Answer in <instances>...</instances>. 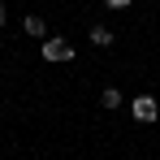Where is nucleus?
Segmentation results:
<instances>
[{
    "label": "nucleus",
    "instance_id": "nucleus-6",
    "mask_svg": "<svg viewBox=\"0 0 160 160\" xmlns=\"http://www.w3.org/2000/svg\"><path fill=\"white\" fill-rule=\"evenodd\" d=\"M108 9H126V4H130V0H104Z\"/></svg>",
    "mask_w": 160,
    "mask_h": 160
},
{
    "label": "nucleus",
    "instance_id": "nucleus-7",
    "mask_svg": "<svg viewBox=\"0 0 160 160\" xmlns=\"http://www.w3.org/2000/svg\"><path fill=\"white\" fill-rule=\"evenodd\" d=\"M4 22H9V9H4V4H0V26H4Z\"/></svg>",
    "mask_w": 160,
    "mask_h": 160
},
{
    "label": "nucleus",
    "instance_id": "nucleus-5",
    "mask_svg": "<svg viewBox=\"0 0 160 160\" xmlns=\"http://www.w3.org/2000/svg\"><path fill=\"white\" fill-rule=\"evenodd\" d=\"M22 26H26V35H43V18H35V13H30Z\"/></svg>",
    "mask_w": 160,
    "mask_h": 160
},
{
    "label": "nucleus",
    "instance_id": "nucleus-2",
    "mask_svg": "<svg viewBox=\"0 0 160 160\" xmlns=\"http://www.w3.org/2000/svg\"><path fill=\"white\" fill-rule=\"evenodd\" d=\"M134 117H138V121H156L160 117L156 100H152V95H138V100H134Z\"/></svg>",
    "mask_w": 160,
    "mask_h": 160
},
{
    "label": "nucleus",
    "instance_id": "nucleus-3",
    "mask_svg": "<svg viewBox=\"0 0 160 160\" xmlns=\"http://www.w3.org/2000/svg\"><path fill=\"white\" fill-rule=\"evenodd\" d=\"M91 43H95V48H108V43H112V30L108 26H91Z\"/></svg>",
    "mask_w": 160,
    "mask_h": 160
},
{
    "label": "nucleus",
    "instance_id": "nucleus-4",
    "mask_svg": "<svg viewBox=\"0 0 160 160\" xmlns=\"http://www.w3.org/2000/svg\"><path fill=\"white\" fill-rule=\"evenodd\" d=\"M100 104H104V108H117V104H121V91H117V87H108L104 95H100Z\"/></svg>",
    "mask_w": 160,
    "mask_h": 160
},
{
    "label": "nucleus",
    "instance_id": "nucleus-1",
    "mask_svg": "<svg viewBox=\"0 0 160 160\" xmlns=\"http://www.w3.org/2000/svg\"><path fill=\"white\" fill-rule=\"evenodd\" d=\"M43 61H74V48L65 39H43Z\"/></svg>",
    "mask_w": 160,
    "mask_h": 160
}]
</instances>
